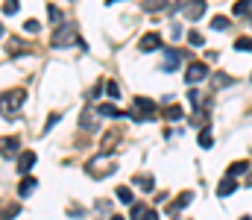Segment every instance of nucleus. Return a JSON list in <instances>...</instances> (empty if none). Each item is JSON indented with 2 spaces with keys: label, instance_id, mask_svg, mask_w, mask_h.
Wrapping results in <instances>:
<instances>
[{
  "label": "nucleus",
  "instance_id": "1",
  "mask_svg": "<svg viewBox=\"0 0 252 220\" xmlns=\"http://www.w3.org/2000/svg\"><path fill=\"white\" fill-rule=\"evenodd\" d=\"M24 100H27V91H24V88H15V91L3 94V97H0V115H3V118L15 115V112L24 106Z\"/></svg>",
  "mask_w": 252,
  "mask_h": 220
},
{
  "label": "nucleus",
  "instance_id": "2",
  "mask_svg": "<svg viewBox=\"0 0 252 220\" xmlns=\"http://www.w3.org/2000/svg\"><path fill=\"white\" fill-rule=\"evenodd\" d=\"M153 115H156V103H153V100H147V97H135L129 118H132V121H150Z\"/></svg>",
  "mask_w": 252,
  "mask_h": 220
},
{
  "label": "nucleus",
  "instance_id": "3",
  "mask_svg": "<svg viewBox=\"0 0 252 220\" xmlns=\"http://www.w3.org/2000/svg\"><path fill=\"white\" fill-rule=\"evenodd\" d=\"M115 170H118V164H115L109 156H106V158L100 156V158H91V161H88V176H94V179H100V176H112Z\"/></svg>",
  "mask_w": 252,
  "mask_h": 220
},
{
  "label": "nucleus",
  "instance_id": "4",
  "mask_svg": "<svg viewBox=\"0 0 252 220\" xmlns=\"http://www.w3.org/2000/svg\"><path fill=\"white\" fill-rule=\"evenodd\" d=\"M53 47H70V44H76L79 41V35H76V27L73 24H62L56 32H53Z\"/></svg>",
  "mask_w": 252,
  "mask_h": 220
},
{
  "label": "nucleus",
  "instance_id": "5",
  "mask_svg": "<svg viewBox=\"0 0 252 220\" xmlns=\"http://www.w3.org/2000/svg\"><path fill=\"white\" fill-rule=\"evenodd\" d=\"M205 76H208V65H205V62H190L188 73H185V82H188V85H196V82H202Z\"/></svg>",
  "mask_w": 252,
  "mask_h": 220
},
{
  "label": "nucleus",
  "instance_id": "6",
  "mask_svg": "<svg viewBox=\"0 0 252 220\" xmlns=\"http://www.w3.org/2000/svg\"><path fill=\"white\" fill-rule=\"evenodd\" d=\"M35 161H38L35 153H32V150H24V153L18 156V170H21V173H30V170L35 167Z\"/></svg>",
  "mask_w": 252,
  "mask_h": 220
},
{
  "label": "nucleus",
  "instance_id": "7",
  "mask_svg": "<svg viewBox=\"0 0 252 220\" xmlns=\"http://www.w3.org/2000/svg\"><path fill=\"white\" fill-rule=\"evenodd\" d=\"M0 156H21V141L18 138H0Z\"/></svg>",
  "mask_w": 252,
  "mask_h": 220
},
{
  "label": "nucleus",
  "instance_id": "8",
  "mask_svg": "<svg viewBox=\"0 0 252 220\" xmlns=\"http://www.w3.org/2000/svg\"><path fill=\"white\" fill-rule=\"evenodd\" d=\"M6 53L9 56H24V53H30V44H24L21 38H9L6 41Z\"/></svg>",
  "mask_w": 252,
  "mask_h": 220
},
{
  "label": "nucleus",
  "instance_id": "9",
  "mask_svg": "<svg viewBox=\"0 0 252 220\" xmlns=\"http://www.w3.org/2000/svg\"><path fill=\"white\" fill-rule=\"evenodd\" d=\"M79 124H82V129H88V132H94L97 129V109H85L82 112V118H79Z\"/></svg>",
  "mask_w": 252,
  "mask_h": 220
},
{
  "label": "nucleus",
  "instance_id": "10",
  "mask_svg": "<svg viewBox=\"0 0 252 220\" xmlns=\"http://www.w3.org/2000/svg\"><path fill=\"white\" fill-rule=\"evenodd\" d=\"M158 47H161V35H158V32H147V35L141 38V50L150 53V50H158Z\"/></svg>",
  "mask_w": 252,
  "mask_h": 220
},
{
  "label": "nucleus",
  "instance_id": "11",
  "mask_svg": "<svg viewBox=\"0 0 252 220\" xmlns=\"http://www.w3.org/2000/svg\"><path fill=\"white\" fill-rule=\"evenodd\" d=\"M182 62V53L179 50H164V65H161V71H170V68H176Z\"/></svg>",
  "mask_w": 252,
  "mask_h": 220
},
{
  "label": "nucleus",
  "instance_id": "12",
  "mask_svg": "<svg viewBox=\"0 0 252 220\" xmlns=\"http://www.w3.org/2000/svg\"><path fill=\"white\" fill-rule=\"evenodd\" d=\"M235 191H238V182H235L232 176H226V179L217 185V194H220V197H232Z\"/></svg>",
  "mask_w": 252,
  "mask_h": 220
},
{
  "label": "nucleus",
  "instance_id": "13",
  "mask_svg": "<svg viewBox=\"0 0 252 220\" xmlns=\"http://www.w3.org/2000/svg\"><path fill=\"white\" fill-rule=\"evenodd\" d=\"M35 188H38V182H35L32 176H24V179H21V185H18V194H21V197H30Z\"/></svg>",
  "mask_w": 252,
  "mask_h": 220
},
{
  "label": "nucleus",
  "instance_id": "14",
  "mask_svg": "<svg viewBox=\"0 0 252 220\" xmlns=\"http://www.w3.org/2000/svg\"><path fill=\"white\" fill-rule=\"evenodd\" d=\"M182 9H185V15H188L190 21H196V18H202V15H205V9H208V6H205V3H196V6H182Z\"/></svg>",
  "mask_w": 252,
  "mask_h": 220
},
{
  "label": "nucleus",
  "instance_id": "15",
  "mask_svg": "<svg viewBox=\"0 0 252 220\" xmlns=\"http://www.w3.org/2000/svg\"><path fill=\"white\" fill-rule=\"evenodd\" d=\"M190 200H193V191H185V194H179V200H176V203H170V215H173V212H179V209H185Z\"/></svg>",
  "mask_w": 252,
  "mask_h": 220
},
{
  "label": "nucleus",
  "instance_id": "16",
  "mask_svg": "<svg viewBox=\"0 0 252 220\" xmlns=\"http://www.w3.org/2000/svg\"><path fill=\"white\" fill-rule=\"evenodd\" d=\"M247 170H250V164H247V161H232V164H229V173H226V176L238 179V176H241V173H247Z\"/></svg>",
  "mask_w": 252,
  "mask_h": 220
},
{
  "label": "nucleus",
  "instance_id": "17",
  "mask_svg": "<svg viewBox=\"0 0 252 220\" xmlns=\"http://www.w3.org/2000/svg\"><path fill=\"white\" fill-rule=\"evenodd\" d=\"M97 115H100V118H126L121 109H115V106H109V103H106V106H100V109H97Z\"/></svg>",
  "mask_w": 252,
  "mask_h": 220
},
{
  "label": "nucleus",
  "instance_id": "18",
  "mask_svg": "<svg viewBox=\"0 0 252 220\" xmlns=\"http://www.w3.org/2000/svg\"><path fill=\"white\" fill-rule=\"evenodd\" d=\"M118 200L126 203V206H132V203H135V194H132V188H129V185H121V188H118Z\"/></svg>",
  "mask_w": 252,
  "mask_h": 220
},
{
  "label": "nucleus",
  "instance_id": "19",
  "mask_svg": "<svg viewBox=\"0 0 252 220\" xmlns=\"http://www.w3.org/2000/svg\"><path fill=\"white\" fill-rule=\"evenodd\" d=\"M211 144H214V135H211V126H202V132H199V147H202V150H208Z\"/></svg>",
  "mask_w": 252,
  "mask_h": 220
},
{
  "label": "nucleus",
  "instance_id": "20",
  "mask_svg": "<svg viewBox=\"0 0 252 220\" xmlns=\"http://www.w3.org/2000/svg\"><path fill=\"white\" fill-rule=\"evenodd\" d=\"M132 182H135V185H138V188H147V191H150V188H153V176H144V173H138V176H135V179H132Z\"/></svg>",
  "mask_w": 252,
  "mask_h": 220
},
{
  "label": "nucleus",
  "instance_id": "21",
  "mask_svg": "<svg viewBox=\"0 0 252 220\" xmlns=\"http://www.w3.org/2000/svg\"><path fill=\"white\" fill-rule=\"evenodd\" d=\"M47 15H50V21H53V24H59V21L64 18L62 9H59V6H53V3H47Z\"/></svg>",
  "mask_w": 252,
  "mask_h": 220
},
{
  "label": "nucleus",
  "instance_id": "22",
  "mask_svg": "<svg viewBox=\"0 0 252 220\" xmlns=\"http://www.w3.org/2000/svg\"><path fill=\"white\" fill-rule=\"evenodd\" d=\"M235 50L250 53V50H252V38H250V35H247V38H238V41H235Z\"/></svg>",
  "mask_w": 252,
  "mask_h": 220
},
{
  "label": "nucleus",
  "instance_id": "23",
  "mask_svg": "<svg viewBox=\"0 0 252 220\" xmlns=\"http://www.w3.org/2000/svg\"><path fill=\"white\" fill-rule=\"evenodd\" d=\"M211 27H214L217 32H223V30H229V18H223V15H217V18L211 21Z\"/></svg>",
  "mask_w": 252,
  "mask_h": 220
},
{
  "label": "nucleus",
  "instance_id": "24",
  "mask_svg": "<svg viewBox=\"0 0 252 220\" xmlns=\"http://www.w3.org/2000/svg\"><path fill=\"white\" fill-rule=\"evenodd\" d=\"M164 118H167V121H179V118H182V109H179V106L173 103V106H167V112H164Z\"/></svg>",
  "mask_w": 252,
  "mask_h": 220
},
{
  "label": "nucleus",
  "instance_id": "25",
  "mask_svg": "<svg viewBox=\"0 0 252 220\" xmlns=\"http://www.w3.org/2000/svg\"><path fill=\"white\" fill-rule=\"evenodd\" d=\"M232 12H235V15H247V12H252V3L250 0H241V3H235Z\"/></svg>",
  "mask_w": 252,
  "mask_h": 220
},
{
  "label": "nucleus",
  "instance_id": "26",
  "mask_svg": "<svg viewBox=\"0 0 252 220\" xmlns=\"http://www.w3.org/2000/svg\"><path fill=\"white\" fill-rule=\"evenodd\" d=\"M188 41L193 44V47H202V44H205V38H202V32H196V30H190V32H188Z\"/></svg>",
  "mask_w": 252,
  "mask_h": 220
},
{
  "label": "nucleus",
  "instance_id": "27",
  "mask_svg": "<svg viewBox=\"0 0 252 220\" xmlns=\"http://www.w3.org/2000/svg\"><path fill=\"white\" fill-rule=\"evenodd\" d=\"M147 215V206L144 203H132V220H141Z\"/></svg>",
  "mask_w": 252,
  "mask_h": 220
},
{
  "label": "nucleus",
  "instance_id": "28",
  "mask_svg": "<svg viewBox=\"0 0 252 220\" xmlns=\"http://www.w3.org/2000/svg\"><path fill=\"white\" fill-rule=\"evenodd\" d=\"M0 9H3V15H18V9H21V3H15V0H9V3H3Z\"/></svg>",
  "mask_w": 252,
  "mask_h": 220
},
{
  "label": "nucleus",
  "instance_id": "29",
  "mask_svg": "<svg viewBox=\"0 0 252 220\" xmlns=\"http://www.w3.org/2000/svg\"><path fill=\"white\" fill-rule=\"evenodd\" d=\"M38 30H41V24H38L35 18H30V21H24V32H32V35H35Z\"/></svg>",
  "mask_w": 252,
  "mask_h": 220
},
{
  "label": "nucleus",
  "instance_id": "30",
  "mask_svg": "<svg viewBox=\"0 0 252 220\" xmlns=\"http://www.w3.org/2000/svg\"><path fill=\"white\" fill-rule=\"evenodd\" d=\"M214 85H217V88H223V85H232V76H226V73H217V76H214Z\"/></svg>",
  "mask_w": 252,
  "mask_h": 220
},
{
  "label": "nucleus",
  "instance_id": "31",
  "mask_svg": "<svg viewBox=\"0 0 252 220\" xmlns=\"http://www.w3.org/2000/svg\"><path fill=\"white\" fill-rule=\"evenodd\" d=\"M106 91H109V97H118V94H121V88H118V82H109V85H106Z\"/></svg>",
  "mask_w": 252,
  "mask_h": 220
},
{
  "label": "nucleus",
  "instance_id": "32",
  "mask_svg": "<svg viewBox=\"0 0 252 220\" xmlns=\"http://www.w3.org/2000/svg\"><path fill=\"white\" fill-rule=\"evenodd\" d=\"M161 6H164V3H161V0H158V3H144V9H147V12H158V9H161Z\"/></svg>",
  "mask_w": 252,
  "mask_h": 220
},
{
  "label": "nucleus",
  "instance_id": "33",
  "mask_svg": "<svg viewBox=\"0 0 252 220\" xmlns=\"http://www.w3.org/2000/svg\"><path fill=\"white\" fill-rule=\"evenodd\" d=\"M141 220H158V215H156V212H147V215H144Z\"/></svg>",
  "mask_w": 252,
  "mask_h": 220
},
{
  "label": "nucleus",
  "instance_id": "34",
  "mask_svg": "<svg viewBox=\"0 0 252 220\" xmlns=\"http://www.w3.org/2000/svg\"><path fill=\"white\" fill-rule=\"evenodd\" d=\"M112 220H124V215H115V218H112Z\"/></svg>",
  "mask_w": 252,
  "mask_h": 220
},
{
  "label": "nucleus",
  "instance_id": "35",
  "mask_svg": "<svg viewBox=\"0 0 252 220\" xmlns=\"http://www.w3.org/2000/svg\"><path fill=\"white\" fill-rule=\"evenodd\" d=\"M247 185H252V176H250V182H247Z\"/></svg>",
  "mask_w": 252,
  "mask_h": 220
},
{
  "label": "nucleus",
  "instance_id": "36",
  "mask_svg": "<svg viewBox=\"0 0 252 220\" xmlns=\"http://www.w3.org/2000/svg\"><path fill=\"white\" fill-rule=\"evenodd\" d=\"M241 220H252V218H241Z\"/></svg>",
  "mask_w": 252,
  "mask_h": 220
},
{
  "label": "nucleus",
  "instance_id": "37",
  "mask_svg": "<svg viewBox=\"0 0 252 220\" xmlns=\"http://www.w3.org/2000/svg\"><path fill=\"white\" fill-rule=\"evenodd\" d=\"M0 35H3V27H0Z\"/></svg>",
  "mask_w": 252,
  "mask_h": 220
}]
</instances>
